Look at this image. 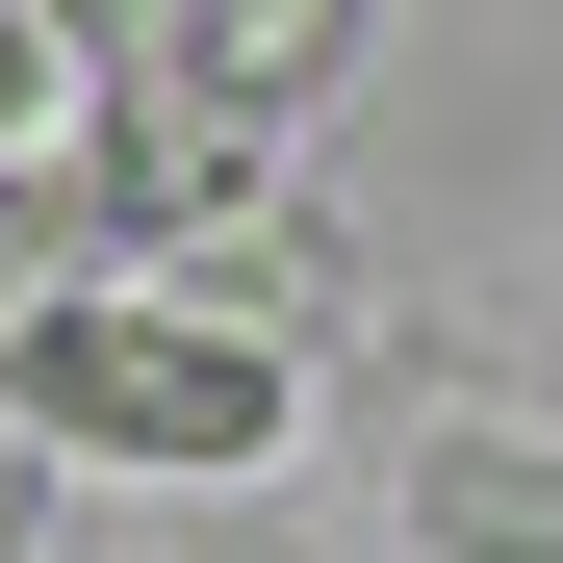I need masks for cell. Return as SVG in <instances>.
Returning <instances> with one entry per match:
<instances>
[{"instance_id":"3957f363","label":"cell","mask_w":563,"mask_h":563,"mask_svg":"<svg viewBox=\"0 0 563 563\" xmlns=\"http://www.w3.org/2000/svg\"><path fill=\"white\" fill-rule=\"evenodd\" d=\"M77 154H103V52H77V0H0V206Z\"/></svg>"},{"instance_id":"7a4b0ae2","label":"cell","mask_w":563,"mask_h":563,"mask_svg":"<svg viewBox=\"0 0 563 563\" xmlns=\"http://www.w3.org/2000/svg\"><path fill=\"white\" fill-rule=\"evenodd\" d=\"M410 538L435 563H563V435H435L410 461Z\"/></svg>"},{"instance_id":"6da1fadb","label":"cell","mask_w":563,"mask_h":563,"mask_svg":"<svg viewBox=\"0 0 563 563\" xmlns=\"http://www.w3.org/2000/svg\"><path fill=\"white\" fill-rule=\"evenodd\" d=\"M0 410L52 461H129V487H256L308 435V358L256 308H179V282H52V308H0Z\"/></svg>"},{"instance_id":"277c9868","label":"cell","mask_w":563,"mask_h":563,"mask_svg":"<svg viewBox=\"0 0 563 563\" xmlns=\"http://www.w3.org/2000/svg\"><path fill=\"white\" fill-rule=\"evenodd\" d=\"M333 26H358V0H179V77L256 129V103H308V77H333Z\"/></svg>"}]
</instances>
